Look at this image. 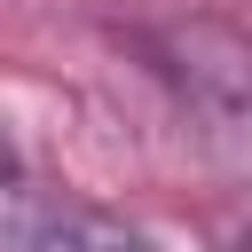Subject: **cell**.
I'll return each mask as SVG.
<instances>
[{
	"mask_svg": "<svg viewBox=\"0 0 252 252\" xmlns=\"http://www.w3.org/2000/svg\"><path fill=\"white\" fill-rule=\"evenodd\" d=\"M165 55H173V79L197 102V118H213V134H228V142H252V39L220 16H189L165 39Z\"/></svg>",
	"mask_w": 252,
	"mask_h": 252,
	"instance_id": "6da1fadb",
	"label": "cell"
}]
</instances>
